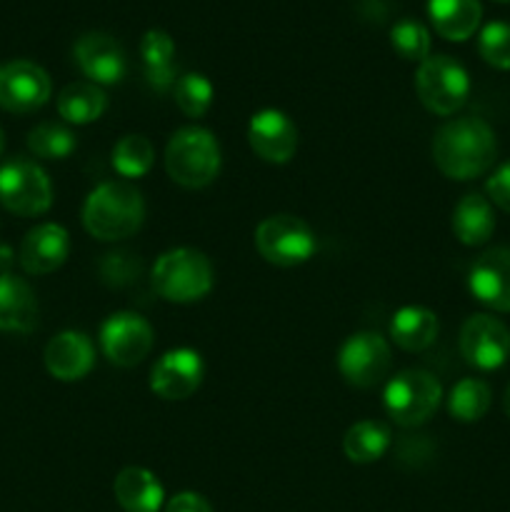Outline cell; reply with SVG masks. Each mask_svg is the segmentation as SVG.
<instances>
[{
  "label": "cell",
  "instance_id": "10",
  "mask_svg": "<svg viewBox=\"0 0 510 512\" xmlns=\"http://www.w3.org/2000/svg\"><path fill=\"white\" fill-rule=\"evenodd\" d=\"M390 348L378 333H355L343 343L338 355L340 375L355 388H373L388 375Z\"/></svg>",
  "mask_w": 510,
  "mask_h": 512
},
{
  "label": "cell",
  "instance_id": "36",
  "mask_svg": "<svg viewBox=\"0 0 510 512\" xmlns=\"http://www.w3.org/2000/svg\"><path fill=\"white\" fill-rule=\"evenodd\" d=\"M503 408H505V415H508V418H510V385H508V390H505V398H503Z\"/></svg>",
  "mask_w": 510,
  "mask_h": 512
},
{
  "label": "cell",
  "instance_id": "12",
  "mask_svg": "<svg viewBox=\"0 0 510 512\" xmlns=\"http://www.w3.org/2000/svg\"><path fill=\"white\" fill-rule=\"evenodd\" d=\"M460 353L478 370H495L510 355V333L493 315H470L460 328Z\"/></svg>",
  "mask_w": 510,
  "mask_h": 512
},
{
  "label": "cell",
  "instance_id": "7",
  "mask_svg": "<svg viewBox=\"0 0 510 512\" xmlns=\"http://www.w3.org/2000/svg\"><path fill=\"white\" fill-rule=\"evenodd\" d=\"M255 248L270 265L293 268L313 258L318 243L308 223L295 215H270L255 228Z\"/></svg>",
  "mask_w": 510,
  "mask_h": 512
},
{
  "label": "cell",
  "instance_id": "23",
  "mask_svg": "<svg viewBox=\"0 0 510 512\" xmlns=\"http://www.w3.org/2000/svg\"><path fill=\"white\" fill-rule=\"evenodd\" d=\"M495 230V213L488 198L478 193H470L455 205L453 210V233L463 245H483L488 243Z\"/></svg>",
  "mask_w": 510,
  "mask_h": 512
},
{
  "label": "cell",
  "instance_id": "20",
  "mask_svg": "<svg viewBox=\"0 0 510 512\" xmlns=\"http://www.w3.org/2000/svg\"><path fill=\"white\" fill-rule=\"evenodd\" d=\"M113 493L125 512H158L165 500L160 480L145 468L120 470L113 483Z\"/></svg>",
  "mask_w": 510,
  "mask_h": 512
},
{
  "label": "cell",
  "instance_id": "19",
  "mask_svg": "<svg viewBox=\"0 0 510 512\" xmlns=\"http://www.w3.org/2000/svg\"><path fill=\"white\" fill-rule=\"evenodd\" d=\"M38 325V300L33 288L15 275H0V330L30 333Z\"/></svg>",
  "mask_w": 510,
  "mask_h": 512
},
{
  "label": "cell",
  "instance_id": "8",
  "mask_svg": "<svg viewBox=\"0 0 510 512\" xmlns=\"http://www.w3.org/2000/svg\"><path fill=\"white\" fill-rule=\"evenodd\" d=\"M0 203L23 218L43 215L53 205V185L38 163L13 158L0 165Z\"/></svg>",
  "mask_w": 510,
  "mask_h": 512
},
{
  "label": "cell",
  "instance_id": "5",
  "mask_svg": "<svg viewBox=\"0 0 510 512\" xmlns=\"http://www.w3.org/2000/svg\"><path fill=\"white\" fill-rule=\"evenodd\" d=\"M443 400V388L428 370H403L388 380L383 393L385 413L400 428H418L428 423Z\"/></svg>",
  "mask_w": 510,
  "mask_h": 512
},
{
  "label": "cell",
  "instance_id": "32",
  "mask_svg": "<svg viewBox=\"0 0 510 512\" xmlns=\"http://www.w3.org/2000/svg\"><path fill=\"white\" fill-rule=\"evenodd\" d=\"M480 58L498 70H510V23H488L478 38Z\"/></svg>",
  "mask_w": 510,
  "mask_h": 512
},
{
  "label": "cell",
  "instance_id": "14",
  "mask_svg": "<svg viewBox=\"0 0 510 512\" xmlns=\"http://www.w3.org/2000/svg\"><path fill=\"white\" fill-rule=\"evenodd\" d=\"M468 288L478 303L498 313H510V248L485 250L473 260L468 273Z\"/></svg>",
  "mask_w": 510,
  "mask_h": 512
},
{
  "label": "cell",
  "instance_id": "1",
  "mask_svg": "<svg viewBox=\"0 0 510 512\" xmlns=\"http://www.w3.org/2000/svg\"><path fill=\"white\" fill-rule=\"evenodd\" d=\"M498 158L495 133L480 118H455L440 125L433 138V160L450 180H473L488 173Z\"/></svg>",
  "mask_w": 510,
  "mask_h": 512
},
{
  "label": "cell",
  "instance_id": "2",
  "mask_svg": "<svg viewBox=\"0 0 510 512\" xmlns=\"http://www.w3.org/2000/svg\"><path fill=\"white\" fill-rule=\"evenodd\" d=\"M145 220V203L138 188L130 183H100L90 190L83 205V225L103 243L130 238Z\"/></svg>",
  "mask_w": 510,
  "mask_h": 512
},
{
  "label": "cell",
  "instance_id": "24",
  "mask_svg": "<svg viewBox=\"0 0 510 512\" xmlns=\"http://www.w3.org/2000/svg\"><path fill=\"white\" fill-rule=\"evenodd\" d=\"M140 58H143L145 78L158 93L175 88V43L163 30H148L140 40Z\"/></svg>",
  "mask_w": 510,
  "mask_h": 512
},
{
  "label": "cell",
  "instance_id": "18",
  "mask_svg": "<svg viewBox=\"0 0 510 512\" xmlns=\"http://www.w3.org/2000/svg\"><path fill=\"white\" fill-rule=\"evenodd\" d=\"M70 235L63 225H35L20 245V265L30 275H48L68 260Z\"/></svg>",
  "mask_w": 510,
  "mask_h": 512
},
{
  "label": "cell",
  "instance_id": "37",
  "mask_svg": "<svg viewBox=\"0 0 510 512\" xmlns=\"http://www.w3.org/2000/svg\"><path fill=\"white\" fill-rule=\"evenodd\" d=\"M3 145H5V135H3V130H0V153H3Z\"/></svg>",
  "mask_w": 510,
  "mask_h": 512
},
{
  "label": "cell",
  "instance_id": "9",
  "mask_svg": "<svg viewBox=\"0 0 510 512\" xmlns=\"http://www.w3.org/2000/svg\"><path fill=\"white\" fill-rule=\"evenodd\" d=\"M153 328L138 313H115L100 328L103 355L118 368H133L148 358L153 348Z\"/></svg>",
  "mask_w": 510,
  "mask_h": 512
},
{
  "label": "cell",
  "instance_id": "34",
  "mask_svg": "<svg viewBox=\"0 0 510 512\" xmlns=\"http://www.w3.org/2000/svg\"><path fill=\"white\" fill-rule=\"evenodd\" d=\"M485 190H488V198L493 200L498 208L510 213V163L500 165V168L490 175Z\"/></svg>",
  "mask_w": 510,
  "mask_h": 512
},
{
  "label": "cell",
  "instance_id": "28",
  "mask_svg": "<svg viewBox=\"0 0 510 512\" xmlns=\"http://www.w3.org/2000/svg\"><path fill=\"white\" fill-rule=\"evenodd\" d=\"M155 148L143 135H125L113 148V168L123 178H143L153 168Z\"/></svg>",
  "mask_w": 510,
  "mask_h": 512
},
{
  "label": "cell",
  "instance_id": "17",
  "mask_svg": "<svg viewBox=\"0 0 510 512\" xmlns=\"http://www.w3.org/2000/svg\"><path fill=\"white\" fill-rule=\"evenodd\" d=\"M43 360L53 378L63 380V383H75V380H83L93 370L95 348L85 333L65 330V333H58L45 345Z\"/></svg>",
  "mask_w": 510,
  "mask_h": 512
},
{
  "label": "cell",
  "instance_id": "33",
  "mask_svg": "<svg viewBox=\"0 0 510 512\" xmlns=\"http://www.w3.org/2000/svg\"><path fill=\"white\" fill-rule=\"evenodd\" d=\"M103 278L108 280V283H115V285H123V283H130V280L138 275V260H133L130 255L125 253H118V255H105L103 260Z\"/></svg>",
  "mask_w": 510,
  "mask_h": 512
},
{
  "label": "cell",
  "instance_id": "6",
  "mask_svg": "<svg viewBox=\"0 0 510 512\" xmlns=\"http://www.w3.org/2000/svg\"><path fill=\"white\" fill-rule=\"evenodd\" d=\"M415 90L430 113L453 115L463 108L470 95L468 70L450 55H430L418 65Z\"/></svg>",
  "mask_w": 510,
  "mask_h": 512
},
{
  "label": "cell",
  "instance_id": "22",
  "mask_svg": "<svg viewBox=\"0 0 510 512\" xmlns=\"http://www.w3.org/2000/svg\"><path fill=\"white\" fill-rule=\"evenodd\" d=\"M390 338L408 353H420L438 338V318L433 310L420 305H405L390 320Z\"/></svg>",
  "mask_w": 510,
  "mask_h": 512
},
{
  "label": "cell",
  "instance_id": "38",
  "mask_svg": "<svg viewBox=\"0 0 510 512\" xmlns=\"http://www.w3.org/2000/svg\"><path fill=\"white\" fill-rule=\"evenodd\" d=\"M495 3H510V0H495Z\"/></svg>",
  "mask_w": 510,
  "mask_h": 512
},
{
  "label": "cell",
  "instance_id": "25",
  "mask_svg": "<svg viewBox=\"0 0 510 512\" xmlns=\"http://www.w3.org/2000/svg\"><path fill=\"white\" fill-rule=\"evenodd\" d=\"M108 108V98L95 83H70L58 95V113L65 123H95Z\"/></svg>",
  "mask_w": 510,
  "mask_h": 512
},
{
  "label": "cell",
  "instance_id": "3",
  "mask_svg": "<svg viewBox=\"0 0 510 512\" xmlns=\"http://www.w3.org/2000/svg\"><path fill=\"white\" fill-rule=\"evenodd\" d=\"M165 170L178 185L205 188L220 173V145L210 130L190 125L175 130L165 148Z\"/></svg>",
  "mask_w": 510,
  "mask_h": 512
},
{
  "label": "cell",
  "instance_id": "16",
  "mask_svg": "<svg viewBox=\"0 0 510 512\" xmlns=\"http://www.w3.org/2000/svg\"><path fill=\"white\" fill-rule=\"evenodd\" d=\"M75 63L95 85H115L125 78L128 60L123 45L105 33H85L75 43Z\"/></svg>",
  "mask_w": 510,
  "mask_h": 512
},
{
  "label": "cell",
  "instance_id": "26",
  "mask_svg": "<svg viewBox=\"0 0 510 512\" xmlns=\"http://www.w3.org/2000/svg\"><path fill=\"white\" fill-rule=\"evenodd\" d=\"M390 448V430L378 420H360L345 433L343 450L348 460L358 465L375 463L383 458Z\"/></svg>",
  "mask_w": 510,
  "mask_h": 512
},
{
  "label": "cell",
  "instance_id": "21",
  "mask_svg": "<svg viewBox=\"0 0 510 512\" xmlns=\"http://www.w3.org/2000/svg\"><path fill=\"white\" fill-rule=\"evenodd\" d=\"M428 15L435 33L460 43L478 30L483 8L480 0H428Z\"/></svg>",
  "mask_w": 510,
  "mask_h": 512
},
{
  "label": "cell",
  "instance_id": "4",
  "mask_svg": "<svg viewBox=\"0 0 510 512\" xmlns=\"http://www.w3.org/2000/svg\"><path fill=\"white\" fill-rule=\"evenodd\" d=\"M153 288L168 303H195L213 290V265L200 250L173 248L155 260Z\"/></svg>",
  "mask_w": 510,
  "mask_h": 512
},
{
  "label": "cell",
  "instance_id": "35",
  "mask_svg": "<svg viewBox=\"0 0 510 512\" xmlns=\"http://www.w3.org/2000/svg\"><path fill=\"white\" fill-rule=\"evenodd\" d=\"M165 512H213L208 500L198 493H178L168 500Z\"/></svg>",
  "mask_w": 510,
  "mask_h": 512
},
{
  "label": "cell",
  "instance_id": "27",
  "mask_svg": "<svg viewBox=\"0 0 510 512\" xmlns=\"http://www.w3.org/2000/svg\"><path fill=\"white\" fill-rule=\"evenodd\" d=\"M490 408V388L478 378H465L455 383L448 395V413L458 423H475Z\"/></svg>",
  "mask_w": 510,
  "mask_h": 512
},
{
  "label": "cell",
  "instance_id": "13",
  "mask_svg": "<svg viewBox=\"0 0 510 512\" xmlns=\"http://www.w3.org/2000/svg\"><path fill=\"white\" fill-rule=\"evenodd\" d=\"M205 365L200 353L190 348L168 350L150 373V390L163 400H185L200 388Z\"/></svg>",
  "mask_w": 510,
  "mask_h": 512
},
{
  "label": "cell",
  "instance_id": "11",
  "mask_svg": "<svg viewBox=\"0 0 510 512\" xmlns=\"http://www.w3.org/2000/svg\"><path fill=\"white\" fill-rule=\"evenodd\" d=\"M50 98V78L30 60L0 65V108L8 113H35Z\"/></svg>",
  "mask_w": 510,
  "mask_h": 512
},
{
  "label": "cell",
  "instance_id": "29",
  "mask_svg": "<svg viewBox=\"0 0 510 512\" xmlns=\"http://www.w3.org/2000/svg\"><path fill=\"white\" fill-rule=\"evenodd\" d=\"M75 145V135L60 123H40L28 133V150L35 158L65 160Z\"/></svg>",
  "mask_w": 510,
  "mask_h": 512
},
{
  "label": "cell",
  "instance_id": "15",
  "mask_svg": "<svg viewBox=\"0 0 510 512\" xmlns=\"http://www.w3.org/2000/svg\"><path fill=\"white\" fill-rule=\"evenodd\" d=\"M248 143L260 160L283 165L298 150V128L280 110H258L248 123Z\"/></svg>",
  "mask_w": 510,
  "mask_h": 512
},
{
  "label": "cell",
  "instance_id": "30",
  "mask_svg": "<svg viewBox=\"0 0 510 512\" xmlns=\"http://www.w3.org/2000/svg\"><path fill=\"white\" fill-rule=\"evenodd\" d=\"M213 83L200 73H185L175 80V103L188 118H200L213 105Z\"/></svg>",
  "mask_w": 510,
  "mask_h": 512
},
{
  "label": "cell",
  "instance_id": "31",
  "mask_svg": "<svg viewBox=\"0 0 510 512\" xmlns=\"http://www.w3.org/2000/svg\"><path fill=\"white\" fill-rule=\"evenodd\" d=\"M390 45L403 60L423 63L430 58V33L418 20H400L390 30Z\"/></svg>",
  "mask_w": 510,
  "mask_h": 512
}]
</instances>
